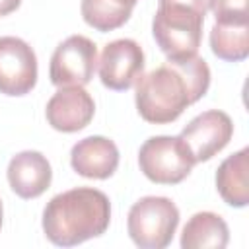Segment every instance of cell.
<instances>
[{"instance_id": "6da1fadb", "label": "cell", "mask_w": 249, "mask_h": 249, "mask_svg": "<svg viewBox=\"0 0 249 249\" xmlns=\"http://www.w3.org/2000/svg\"><path fill=\"white\" fill-rule=\"evenodd\" d=\"M210 86V68L204 58L167 60L136 80V109L152 124H167L198 101Z\"/></svg>"}, {"instance_id": "7a4b0ae2", "label": "cell", "mask_w": 249, "mask_h": 249, "mask_svg": "<svg viewBox=\"0 0 249 249\" xmlns=\"http://www.w3.org/2000/svg\"><path fill=\"white\" fill-rule=\"evenodd\" d=\"M111 222L107 195L93 187H76L53 196L43 210V231L58 247H74L105 233Z\"/></svg>"}, {"instance_id": "3957f363", "label": "cell", "mask_w": 249, "mask_h": 249, "mask_svg": "<svg viewBox=\"0 0 249 249\" xmlns=\"http://www.w3.org/2000/svg\"><path fill=\"white\" fill-rule=\"evenodd\" d=\"M206 12L181 2L160 0L152 33L167 60H185L196 54Z\"/></svg>"}, {"instance_id": "277c9868", "label": "cell", "mask_w": 249, "mask_h": 249, "mask_svg": "<svg viewBox=\"0 0 249 249\" xmlns=\"http://www.w3.org/2000/svg\"><path fill=\"white\" fill-rule=\"evenodd\" d=\"M179 210L167 196H144L128 210V235L140 249H163L171 243Z\"/></svg>"}, {"instance_id": "5b68a950", "label": "cell", "mask_w": 249, "mask_h": 249, "mask_svg": "<svg viewBox=\"0 0 249 249\" xmlns=\"http://www.w3.org/2000/svg\"><path fill=\"white\" fill-rule=\"evenodd\" d=\"M195 158L181 136H152L138 152L140 171L154 183H181L193 169Z\"/></svg>"}, {"instance_id": "8992f818", "label": "cell", "mask_w": 249, "mask_h": 249, "mask_svg": "<svg viewBox=\"0 0 249 249\" xmlns=\"http://www.w3.org/2000/svg\"><path fill=\"white\" fill-rule=\"evenodd\" d=\"M97 64V47L84 35H70L51 56L49 78L56 88L86 86L93 78Z\"/></svg>"}, {"instance_id": "52a82bcc", "label": "cell", "mask_w": 249, "mask_h": 249, "mask_svg": "<svg viewBox=\"0 0 249 249\" xmlns=\"http://www.w3.org/2000/svg\"><path fill=\"white\" fill-rule=\"evenodd\" d=\"M37 84V56L19 37H0V93L25 95Z\"/></svg>"}, {"instance_id": "ba28073f", "label": "cell", "mask_w": 249, "mask_h": 249, "mask_svg": "<svg viewBox=\"0 0 249 249\" xmlns=\"http://www.w3.org/2000/svg\"><path fill=\"white\" fill-rule=\"evenodd\" d=\"M144 72V53L134 39H115L103 47L99 58L101 84L115 91H124L136 84Z\"/></svg>"}, {"instance_id": "9c48e42d", "label": "cell", "mask_w": 249, "mask_h": 249, "mask_svg": "<svg viewBox=\"0 0 249 249\" xmlns=\"http://www.w3.org/2000/svg\"><path fill=\"white\" fill-rule=\"evenodd\" d=\"M189 146L195 161H208L222 152L233 136V123L228 113L210 109L196 115L179 134Z\"/></svg>"}, {"instance_id": "30bf717a", "label": "cell", "mask_w": 249, "mask_h": 249, "mask_svg": "<svg viewBox=\"0 0 249 249\" xmlns=\"http://www.w3.org/2000/svg\"><path fill=\"white\" fill-rule=\"evenodd\" d=\"M47 121L54 130L78 132L89 124L95 113V103L84 86L60 88L47 103Z\"/></svg>"}, {"instance_id": "8fae6325", "label": "cell", "mask_w": 249, "mask_h": 249, "mask_svg": "<svg viewBox=\"0 0 249 249\" xmlns=\"http://www.w3.org/2000/svg\"><path fill=\"white\" fill-rule=\"evenodd\" d=\"M74 171L88 179H107L117 171L119 148L105 136H88L78 140L70 152Z\"/></svg>"}, {"instance_id": "7c38bea8", "label": "cell", "mask_w": 249, "mask_h": 249, "mask_svg": "<svg viewBox=\"0 0 249 249\" xmlns=\"http://www.w3.org/2000/svg\"><path fill=\"white\" fill-rule=\"evenodd\" d=\"M53 179L49 160L35 150L16 154L8 163V183L21 198H35L43 195Z\"/></svg>"}, {"instance_id": "4fadbf2b", "label": "cell", "mask_w": 249, "mask_h": 249, "mask_svg": "<svg viewBox=\"0 0 249 249\" xmlns=\"http://www.w3.org/2000/svg\"><path fill=\"white\" fill-rule=\"evenodd\" d=\"M247 169H249V148L228 156L216 171V189L226 204L233 208H243L249 204V187H247Z\"/></svg>"}, {"instance_id": "5bb4252c", "label": "cell", "mask_w": 249, "mask_h": 249, "mask_svg": "<svg viewBox=\"0 0 249 249\" xmlns=\"http://www.w3.org/2000/svg\"><path fill=\"white\" fill-rule=\"evenodd\" d=\"M230 241V230L222 216L214 212H196L185 224L181 233L183 249H222Z\"/></svg>"}, {"instance_id": "9a60e30c", "label": "cell", "mask_w": 249, "mask_h": 249, "mask_svg": "<svg viewBox=\"0 0 249 249\" xmlns=\"http://www.w3.org/2000/svg\"><path fill=\"white\" fill-rule=\"evenodd\" d=\"M210 49L222 60H245L249 54V21H216L210 29Z\"/></svg>"}, {"instance_id": "2e32d148", "label": "cell", "mask_w": 249, "mask_h": 249, "mask_svg": "<svg viewBox=\"0 0 249 249\" xmlns=\"http://www.w3.org/2000/svg\"><path fill=\"white\" fill-rule=\"evenodd\" d=\"M132 8L134 6L123 0H82L80 6L84 21L101 33L113 31L126 23Z\"/></svg>"}, {"instance_id": "e0dca14e", "label": "cell", "mask_w": 249, "mask_h": 249, "mask_svg": "<svg viewBox=\"0 0 249 249\" xmlns=\"http://www.w3.org/2000/svg\"><path fill=\"white\" fill-rule=\"evenodd\" d=\"M208 10L214 12L216 21H249L247 0H208Z\"/></svg>"}, {"instance_id": "ac0fdd59", "label": "cell", "mask_w": 249, "mask_h": 249, "mask_svg": "<svg viewBox=\"0 0 249 249\" xmlns=\"http://www.w3.org/2000/svg\"><path fill=\"white\" fill-rule=\"evenodd\" d=\"M21 0H0V16H8L14 10H18Z\"/></svg>"}, {"instance_id": "d6986e66", "label": "cell", "mask_w": 249, "mask_h": 249, "mask_svg": "<svg viewBox=\"0 0 249 249\" xmlns=\"http://www.w3.org/2000/svg\"><path fill=\"white\" fill-rule=\"evenodd\" d=\"M0 228H2V200H0Z\"/></svg>"}, {"instance_id": "ffe728a7", "label": "cell", "mask_w": 249, "mask_h": 249, "mask_svg": "<svg viewBox=\"0 0 249 249\" xmlns=\"http://www.w3.org/2000/svg\"><path fill=\"white\" fill-rule=\"evenodd\" d=\"M128 2H132V4H136V2H138V0H128Z\"/></svg>"}]
</instances>
